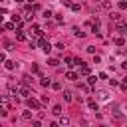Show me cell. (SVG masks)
I'll return each instance as SVG.
<instances>
[{"label":"cell","mask_w":127,"mask_h":127,"mask_svg":"<svg viewBox=\"0 0 127 127\" xmlns=\"http://www.w3.org/2000/svg\"><path fill=\"white\" fill-rule=\"evenodd\" d=\"M95 101H97V103H107V101H111L109 91H107V89H97V91H95Z\"/></svg>","instance_id":"6da1fadb"},{"label":"cell","mask_w":127,"mask_h":127,"mask_svg":"<svg viewBox=\"0 0 127 127\" xmlns=\"http://www.w3.org/2000/svg\"><path fill=\"white\" fill-rule=\"evenodd\" d=\"M38 46L42 48V52H44V54H50V52H52V44H50V42H48L44 36H40V40H38Z\"/></svg>","instance_id":"7a4b0ae2"},{"label":"cell","mask_w":127,"mask_h":127,"mask_svg":"<svg viewBox=\"0 0 127 127\" xmlns=\"http://www.w3.org/2000/svg\"><path fill=\"white\" fill-rule=\"evenodd\" d=\"M4 67L12 71V69H16V67H18V62H14V60H4Z\"/></svg>","instance_id":"3957f363"},{"label":"cell","mask_w":127,"mask_h":127,"mask_svg":"<svg viewBox=\"0 0 127 127\" xmlns=\"http://www.w3.org/2000/svg\"><path fill=\"white\" fill-rule=\"evenodd\" d=\"M28 107L30 109H40V101H36L34 97H28Z\"/></svg>","instance_id":"277c9868"},{"label":"cell","mask_w":127,"mask_h":127,"mask_svg":"<svg viewBox=\"0 0 127 127\" xmlns=\"http://www.w3.org/2000/svg\"><path fill=\"white\" fill-rule=\"evenodd\" d=\"M109 20H113V22H121L123 16H121L119 12H111V14H109Z\"/></svg>","instance_id":"5b68a950"},{"label":"cell","mask_w":127,"mask_h":127,"mask_svg":"<svg viewBox=\"0 0 127 127\" xmlns=\"http://www.w3.org/2000/svg\"><path fill=\"white\" fill-rule=\"evenodd\" d=\"M89 71H91V69H89V65L79 64V73H81V75H89Z\"/></svg>","instance_id":"8992f818"},{"label":"cell","mask_w":127,"mask_h":127,"mask_svg":"<svg viewBox=\"0 0 127 127\" xmlns=\"http://www.w3.org/2000/svg\"><path fill=\"white\" fill-rule=\"evenodd\" d=\"M87 105H89V109H93V111H97V107H99V103H97L95 99H91V97L87 99Z\"/></svg>","instance_id":"52a82bcc"},{"label":"cell","mask_w":127,"mask_h":127,"mask_svg":"<svg viewBox=\"0 0 127 127\" xmlns=\"http://www.w3.org/2000/svg\"><path fill=\"white\" fill-rule=\"evenodd\" d=\"M71 32H73V36H77V38H83V36H85V32H81L79 28H71Z\"/></svg>","instance_id":"ba28073f"},{"label":"cell","mask_w":127,"mask_h":127,"mask_svg":"<svg viewBox=\"0 0 127 127\" xmlns=\"http://www.w3.org/2000/svg\"><path fill=\"white\" fill-rule=\"evenodd\" d=\"M65 77H67L69 81H75V79H77V73H75V71H67V73H65Z\"/></svg>","instance_id":"9c48e42d"},{"label":"cell","mask_w":127,"mask_h":127,"mask_svg":"<svg viewBox=\"0 0 127 127\" xmlns=\"http://www.w3.org/2000/svg\"><path fill=\"white\" fill-rule=\"evenodd\" d=\"M50 83H52V79H50V77H42V79H40V85H42V87H48Z\"/></svg>","instance_id":"30bf717a"},{"label":"cell","mask_w":127,"mask_h":127,"mask_svg":"<svg viewBox=\"0 0 127 127\" xmlns=\"http://www.w3.org/2000/svg\"><path fill=\"white\" fill-rule=\"evenodd\" d=\"M52 113H54V115H62V105H54Z\"/></svg>","instance_id":"8fae6325"},{"label":"cell","mask_w":127,"mask_h":127,"mask_svg":"<svg viewBox=\"0 0 127 127\" xmlns=\"http://www.w3.org/2000/svg\"><path fill=\"white\" fill-rule=\"evenodd\" d=\"M42 16H44L46 20H50V18H52L54 14H52V10H44V12H42Z\"/></svg>","instance_id":"7c38bea8"},{"label":"cell","mask_w":127,"mask_h":127,"mask_svg":"<svg viewBox=\"0 0 127 127\" xmlns=\"http://www.w3.org/2000/svg\"><path fill=\"white\" fill-rule=\"evenodd\" d=\"M16 40H20V42H22V40H26V34H24L22 30H18V34H16Z\"/></svg>","instance_id":"4fadbf2b"},{"label":"cell","mask_w":127,"mask_h":127,"mask_svg":"<svg viewBox=\"0 0 127 127\" xmlns=\"http://www.w3.org/2000/svg\"><path fill=\"white\" fill-rule=\"evenodd\" d=\"M64 62H65V65H67V67H73V58H69V56H67Z\"/></svg>","instance_id":"5bb4252c"},{"label":"cell","mask_w":127,"mask_h":127,"mask_svg":"<svg viewBox=\"0 0 127 127\" xmlns=\"http://www.w3.org/2000/svg\"><path fill=\"white\" fill-rule=\"evenodd\" d=\"M115 44L121 48V46H125V38H115Z\"/></svg>","instance_id":"9a60e30c"},{"label":"cell","mask_w":127,"mask_h":127,"mask_svg":"<svg viewBox=\"0 0 127 127\" xmlns=\"http://www.w3.org/2000/svg\"><path fill=\"white\" fill-rule=\"evenodd\" d=\"M95 81H97L95 75H89V77H87V85H95Z\"/></svg>","instance_id":"2e32d148"},{"label":"cell","mask_w":127,"mask_h":127,"mask_svg":"<svg viewBox=\"0 0 127 127\" xmlns=\"http://www.w3.org/2000/svg\"><path fill=\"white\" fill-rule=\"evenodd\" d=\"M50 85H52V87H54V89H62V83H60V81H52V83H50Z\"/></svg>","instance_id":"e0dca14e"},{"label":"cell","mask_w":127,"mask_h":127,"mask_svg":"<svg viewBox=\"0 0 127 127\" xmlns=\"http://www.w3.org/2000/svg\"><path fill=\"white\" fill-rule=\"evenodd\" d=\"M64 99H65V101H71L73 97H71V93H69V91H64Z\"/></svg>","instance_id":"ac0fdd59"},{"label":"cell","mask_w":127,"mask_h":127,"mask_svg":"<svg viewBox=\"0 0 127 127\" xmlns=\"http://www.w3.org/2000/svg\"><path fill=\"white\" fill-rule=\"evenodd\" d=\"M117 6H119L121 10H125V8H127V2H125V0H119V4H117Z\"/></svg>","instance_id":"d6986e66"},{"label":"cell","mask_w":127,"mask_h":127,"mask_svg":"<svg viewBox=\"0 0 127 127\" xmlns=\"http://www.w3.org/2000/svg\"><path fill=\"white\" fill-rule=\"evenodd\" d=\"M48 64H50V65H52V67H58V65H60V62H58V60H50V62H48Z\"/></svg>","instance_id":"ffe728a7"},{"label":"cell","mask_w":127,"mask_h":127,"mask_svg":"<svg viewBox=\"0 0 127 127\" xmlns=\"http://www.w3.org/2000/svg\"><path fill=\"white\" fill-rule=\"evenodd\" d=\"M22 117H24V119H32V111H24Z\"/></svg>","instance_id":"44dd1931"},{"label":"cell","mask_w":127,"mask_h":127,"mask_svg":"<svg viewBox=\"0 0 127 127\" xmlns=\"http://www.w3.org/2000/svg\"><path fill=\"white\" fill-rule=\"evenodd\" d=\"M60 123H62V125H69V119H67V117H60Z\"/></svg>","instance_id":"7402d4cb"},{"label":"cell","mask_w":127,"mask_h":127,"mask_svg":"<svg viewBox=\"0 0 127 127\" xmlns=\"http://www.w3.org/2000/svg\"><path fill=\"white\" fill-rule=\"evenodd\" d=\"M6 28H8V30H14V28H16V24H14V22H8V24H6Z\"/></svg>","instance_id":"603a6c76"},{"label":"cell","mask_w":127,"mask_h":127,"mask_svg":"<svg viewBox=\"0 0 127 127\" xmlns=\"http://www.w3.org/2000/svg\"><path fill=\"white\" fill-rule=\"evenodd\" d=\"M56 48H60V50H64V48H65V44H64V42H58V44H56Z\"/></svg>","instance_id":"cb8c5ba5"},{"label":"cell","mask_w":127,"mask_h":127,"mask_svg":"<svg viewBox=\"0 0 127 127\" xmlns=\"http://www.w3.org/2000/svg\"><path fill=\"white\" fill-rule=\"evenodd\" d=\"M87 52L89 54H95V46H87Z\"/></svg>","instance_id":"d4e9b609"},{"label":"cell","mask_w":127,"mask_h":127,"mask_svg":"<svg viewBox=\"0 0 127 127\" xmlns=\"http://www.w3.org/2000/svg\"><path fill=\"white\" fill-rule=\"evenodd\" d=\"M6 60V56H4V52H0V62H4Z\"/></svg>","instance_id":"484cf974"},{"label":"cell","mask_w":127,"mask_h":127,"mask_svg":"<svg viewBox=\"0 0 127 127\" xmlns=\"http://www.w3.org/2000/svg\"><path fill=\"white\" fill-rule=\"evenodd\" d=\"M91 2H97V4H101V2H103V0H91Z\"/></svg>","instance_id":"4316f807"},{"label":"cell","mask_w":127,"mask_h":127,"mask_svg":"<svg viewBox=\"0 0 127 127\" xmlns=\"http://www.w3.org/2000/svg\"><path fill=\"white\" fill-rule=\"evenodd\" d=\"M2 20H4V16H0V22H2Z\"/></svg>","instance_id":"83f0119b"},{"label":"cell","mask_w":127,"mask_h":127,"mask_svg":"<svg viewBox=\"0 0 127 127\" xmlns=\"http://www.w3.org/2000/svg\"><path fill=\"white\" fill-rule=\"evenodd\" d=\"M16 2H24V0H16Z\"/></svg>","instance_id":"f1b7e54d"},{"label":"cell","mask_w":127,"mask_h":127,"mask_svg":"<svg viewBox=\"0 0 127 127\" xmlns=\"http://www.w3.org/2000/svg\"><path fill=\"white\" fill-rule=\"evenodd\" d=\"M0 2H2V0H0Z\"/></svg>","instance_id":"f546056e"}]
</instances>
